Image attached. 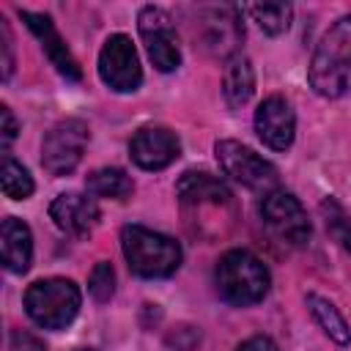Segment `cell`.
Returning a JSON list of instances; mask_svg holds the SVG:
<instances>
[{
	"label": "cell",
	"instance_id": "9a60e30c",
	"mask_svg": "<svg viewBox=\"0 0 351 351\" xmlns=\"http://www.w3.org/2000/svg\"><path fill=\"white\" fill-rule=\"evenodd\" d=\"M19 16H22V19H25V25L38 36V41H41V47H44V52H47L49 63L58 69V74H60V77H66V80H71V82H77V80L82 77L80 63H77V60H74V55L69 52L66 41H63V38H60V33L55 30L52 19H49L47 14H33V11H19Z\"/></svg>",
	"mask_w": 351,
	"mask_h": 351
},
{
	"label": "cell",
	"instance_id": "44dd1931",
	"mask_svg": "<svg viewBox=\"0 0 351 351\" xmlns=\"http://www.w3.org/2000/svg\"><path fill=\"white\" fill-rule=\"evenodd\" d=\"M0 184H3L5 197H11V200H25L33 195V178H30L27 167H22L8 154L3 156V165H0Z\"/></svg>",
	"mask_w": 351,
	"mask_h": 351
},
{
	"label": "cell",
	"instance_id": "30bf717a",
	"mask_svg": "<svg viewBox=\"0 0 351 351\" xmlns=\"http://www.w3.org/2000/svg\"><path fill=\"white\" fill-rule=\"evenodd\" d=\"M99 77L104 85H110L118 93H132L140 88L143 69H140V58L129 36L112 33L104 41L99 52Z\"/></svg>",
	"mask_w": 351,
	"mask_h": 351
},
{
	"label": "cell",
	"instance_id": "d4e9b609",
	"mask_svg": "<svg viewBox=\"0 0 351 351\" xmlns=\"http://www.w3.org/2000/svg\"><path fill=\"white\" fill-rule=\"evenodd\" d=\"M0 118H3V151L8 154V145L14 143V137H16V118H14V112L3 104L0 107Z\"/></svg>",
	"mask_w": 351,
	"mask_h": 351
},
{
	"label": "cell",
	"instance_id": "8992f818",
	"mask_svg": "<svg viewBox=\"0 0 351 351\" xmlns=\"http://www.w3.org/2000/svg\"><path fill=\"white\" fill-rule=\"evenodd\" d=\"M214 154H217L222 173L230 176L233 181H239L255 192H263V195L277 189V184H280L277 167L271 162H266L263 156H258L252 148H247L236 140H219L214 145Z\"/></svg>",
	"mask_w": 351,
	"mask_h": 351
},
{
	"label": "cell",
	"instance_id": "83f0119b",
	"mask_svg": "<svg viewBox=\"0 0 351 351\" xmlns=\"http://www.w3.org/2000/svg\"><path fill=\"white\" fill-rule=\"evenodd\" d=\"M80 351H96V348H80Z\"/></svg>",
	"mask_w": 351,
	"mask_h": 351
},
{
	"label": "cell",
	"instance_id": "ac0fdd59",
	"mask_svg": "<svg viewBox=\"0 0 351 351\" xmlns=\"http://www.w3.org/2000/svg\"><path fill=\"white\" fill-rule=\"evenodd\" d=\"M307 307H310L315 324H318L335 343H340V346H348V343H351V329H348L346 318L340 315V310H337L329 299H324V296H318V293H310V296H307Z\"/></svg>",
	"mask_w": 351,
	"mask_h": 351
},
{
	"label": "cell",
	"instance_id": "4fadbf2b",
	"mask_svg": "<svg viewBox=\"0 0 351 351\" xmlns=\"http://www.w3.org/2000/svg\"><path fill=\"white\" fill-rule=\"evenodd\" d=\"M255 132L271 151H285L296 134V115L282 96H269L255 110Z\"/></svg>",
	"mask_w": 351,
	"mask_h": 351
},
{
	"label": "cell",
	"instance_id": "52a82bcc",
	"mask_svg": "<svg viewBox=\"0 0 351 351\" xmlns=\"http://www.w3.org/2000/svg\"><path fill=\"white\" fill-rule=\"evenodd\" d=\"M88 140H90V132H88L85 121H80V118L58 121L47 132V137L41 143V165H44V170L52 173V176H69L82 162Z\"/></svg>",
	"mask_w": 351,
	"mask_h": 351
},
{
	"label": "cell",
	"instance_id": "e0dca14e",
	"mask_svg": "<svg viewBox=\"0 0 351 351\" xmlns=\"http://www.w3.org/2000/svg\"><path fill=\"white\" fill-rule=\"evenodd\" d=\"M255 90V71L252 63L244 55H233L225 66V77H222V96L228 101V107L239 110L252 99Z\"/></svg>",
	"mask_w": 351,
	"mask_h": 351
},
{
	"label": "cell",
	"instance_id": "3957f363",
	"mask_svg": "<svg viewBox=\"0 0 351 351\" xmlns=\"http://www.w3.org/2000/svg\"><path fill=\"white\" fill-rule=\"evenodd\" d=\"M214 282L225 302L236 307H247V304L261 302L269 293L271 277L263 261L252 255L250 250H228L217 261Z\"/></svg>",
	"mask_w": 351,
	"mask_h": 351
},
{
	"label": "cell",
	"instance_id": "7a4b0ae2",
	"mask_svg": "<svg viewBox=\"0 0 351 351\" xmlns=\"http://www.w3.org/2000/svg\"><path fill=\"white\" fill-rule=\"evenodd\" d=\"M307 80L318 96L337 99L351 90V14L340 16L318 41Z\"/></svg>",
	"mask_w": 351,
	"mask_h": 351
},
{
	"label": "cell",
	"instance_id": "cb8c5ba5",
	"mask_svg": "<svg viewBox=\"0 0 351 351\" xmlns=\"http://www.w3.org/2000/svg\"><path fill=\"white\" fill-rule=\"evenodd\" d=\"M8 351H47V346H44V340H41V337H36L33 332L16 329V332H11Z\"/></svg>",
	"mask_w": 351,
	"mask_h": 351
},
{
	"label": "cell",
	"instance_id": "d6986e66",
	"mask_svg": "<svg viewBox=\"0 0 351 351\" xmlns=\"http://www.w3.org/2000/svg\"><path fill=\"white\" fill-rule=\"evenodd\" d=\"M85 186H88L90 195L112 197V200H123L134 189L132 178L121 167H99V170H93L88 176V181H85Z\"/></svg>",
	"mask_w": 351,
	"mask_h": 351
},
{
	"label": "cell",
	"instance_id": "603a6c76",
	"mask_svg": "<svg viewBox=\"0 0 351 351\" xmlns=\"http://www.w3.org/2000/svg\"><path fill=\"white\" fill-rule=\"evenodd\" d=\"M326 211H329V219H326V225H329V230H332V236L351 252V214H346L335 200H329L326 206H324Z\"/></svg>",
	"mask_w": 351,
	"mask_h": 351
},
{
	"label": "cell",
	"instance_id": "5b68a950",
	"mask_svg": "<svg viewBox=\"0 0 351 351\" xmlns=\"http://www.w3.org/2000/svg\"><path fill=\"white\" fill-rule=\"evenodd\" d=\"M80 302V288L66 277L36 280L25 291V310L44 329H66L77 318Z\"/></svg>",
	"mask_w": 351,
	"mask_h": 351
},
{
	"label": "cell",
	"instance_id": "7c38bea8",
	"mask_svg": "<svg viewBox=\"0 0 351 351\" xmlns=\"http://www.w3.org/2000/svg\"><path fill=\"white\" fill-rule=\"evenodd\" d=\"M181 154L178 137L167 126H143L129 143V156L143 170H165Z\"/></svg>",
	"mask_w": 351,
	"mask_h": 351
},
{
	"label": "cell",
	"instance_id": "8fae6325",
	"mask_svg": "<svg viewBox=\"0 0 351 351\" xmlns=\"http://www.w3.org/2000/svg\"><path fill=\"white\" fill-rule=\"evenodd\" d=\"M197 36L208 55L228 58L244 38L241 14L236 5H206L197 11Z\"/></svg>",
	"mask_w": 351,
	"mask_h": 351
},
{
	"label": "cell",
	"instance_id": "ba28073f",
	"mask_svg": "<svg viewBox=\"0 0 351 351\" xmlns=\"http://www.w3.org/2000/svg\"><path fill=\"white\" fill-rule=\"evenodd\" d=\"M261 217L266 228L291 247H304L310 239V219L304 206L285 189H271L261 200Z\"/></svg>",
	"mask_w": 351,
	"mask_h": 351
},
{
	"label": "cell",
	"instance_id": "4316f807",
	"mask_svg": "<svg viewBox=\"0 0 351 351\" xmlns=\"http://www.w3.org/2000/svg\"><path fill=\"white\" fill-rule=\"evenodd\" d=\"M0 36H3V41H0V47H3V80H8L14 60H11V36H8V27L3 19H0Z\"/></svg>",
	"mask_w": 351,
	"mask_h": 351
},
{
	"label": "cell",
	"instance_id": "2e32d148",
	"mask_svg": "<svg viewBox=\"0 0 351 351\" xmlns=\"http://www.w3.org/2000/svg\"><path fill=\"white\" fill-rule=\"evenodd\" d=\"M0 250H3L5 269L14 274H25L30 269V261H33L30 228L16 217H5L3 228H0Z\"/></svg>",
	"mask_w": 351,
	"mask_h": 351
},
{
	"label": "cell",
	"instance_id": "7402d4cb",
	"mask_svg": "<svg viewBox=\"0 0 351 351\" xmlns=\"http://www.w3.org/2000/svg\"><path fill=\"white\" fill-rule=\"evenodd\" d=\"M88 291L96 302H110L112 293H115V271L107 261H99L90 271V280H88Z\"/></svg>",
	"mask_w": 351,
	"mask_h": 351
},
{
	"label": "cell",
	"instance_id": "484cf974",
	"mask_svg": "<svg viewBox=\"0 0 351 351\" xmlns=\"http://www.w3.org/2000/svg\"><path fill=\"white\" fill-rule=\"evenodd\" d=\"M236 351H280V348H277V343H274L271 337H266V335H255V337L244 340Z\"/></svg>",
	"mask_w": 351,
	"mask_h": 351
},
{
	"label": "cell",
	"instance_id": "6da1fadb",
	"mask_svg": "<svg viewBox=\"0 0 351 351\" xmlns=\"http://www.w3.org/2000/svg\"><path fill=\"white\" fill-rule=\"evenodd\" d=\"M176 197L184 208V217L197 225V233H206L208 225H214V233H225L222 222H233L236 206L233 192L203 170H189L176 184Z\"/></svg>",
	"mask_w": 351,
	"mask_h": 351
},
{
	"label": "cell",
	"instance_id": "9c48e42d",
	"mask_svg": "<svg viewBox=\"0 0 351 351\" xmlns=\"http://www.w3.org/2000/svg\"><path fill=\"white\" fill-rule=\"evenodd\" d=\"M137 30L140 38L148 49V58L159 71H173L181 63V49H178V36L173 27V19L165 8L159 5H143L137 14Z\"/></svg>",
	"mask_w": 351,
	"mask_h": 351
},
{
	"label": "cell",
	"instance_id": "5bb4252c",
	"mask_svg": "<svg viewBox=\"0 0 351 351\" xmlns=\"http://www.w3.org/2000/svg\"><path fill=\"white\" fill-rule=\"evenodd\" d=\"M49 217L52 222L69 233V236H85L96 228L101 211L99 203L90 195H80V192H63L52 200L49 206Z\"/></svg>",
	"mask_w": 351,
	"mask_h": 351
},
{
	"label": "cell",
	"instance_id": "ffe728a7",
	"mask_svg": "<svg viewBox=\"0 0 351 351\" xmlns=\"http://www.w3.org/2000/svg\"><path fill=\"white\" fill-rule=\"evenodd\" d=\"M250 16L258 22V27L269 36H280L291 27V16H293V8L288 3H255L247 8Z\"/></svg>",
	"mask_w": 351,
	"mask_h": 351
},
{
	"label": "cell",
	"instance_id": "277c9868",
	"mask_svg": "<svg viewBox=\"0 0 351 351\" xmlns=\"http://www.w3.org/2000/svg\"><path fill=\"white\" fill-rule=\"evenodd\" d=\"M121 250L129 269L140 277H170L181 266V247L176 239L143 225H126L121 230Z\"/></svg>",
	"mask_w": 351,
	"mask_h": 351
}]
</instances>
